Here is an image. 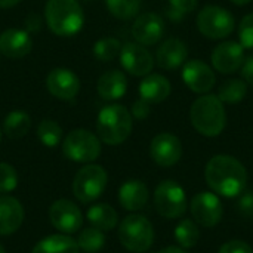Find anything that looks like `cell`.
Listing matches in <instances>:
<instances>
[{"label":"cell","mask_w":253,"mask_h":253,"mask_svg":"<svg viewBox=\"0 0 253 253\" xmlns=\"http://www.w3.org/2000/svg\"><path fill=\"white\" fill-rule=\"evenodd\" d=\"M205 179L216 196L231 199L243 193L248 182V172L236 157L218 154L208 162Z\"/></svg>","instance_id":"obj_1"},{"label":"cell","mask_w":253,"mask_h":253,"mask_svg":"<svg viewBox=\"0 0 253 253\" xmlns=\"http://www.w3.org/2000/svg\"><path fill=\"white\" fill-rule=\"evenodd\" d=\"M193 127L203 136L213 138L222 133L227 125V113L216 95H202L190 110Z\"/></svg>","instance_id":"obj_2"},{"label":"cell","mask_w":253,"mask_h":253,"mask_svg":"<svg viewBox=\"0 0 253 253\" xmlns=\"http://www.w3.org/2000/svg\"><path fill=\"white\" fill-rule=\"evenodd\" d=\"M44 19L53 34L71 37L83 28L84 13L79 0H47Z\"/></svg>","instance_id":"obj_3"},{"label":"cell","mask_w":253,"mask_h":253,"mask_svg":"<svg viewBox=\"0 0 253 253\" xmlns=\"http://www.w3.org/2000/svg\"><path fill=\"white\" fill-rule=\"evenodd\" d=\"M132 114L120 104H110L98 113L96 135L107 145H120L132 133Z\"/></svg>","instance_id":"obj_4"},{"label":"cell","mask_w":253,"mask_h":253,"mask_svg":"<svg viewBox=\"0 0 253 253\" xmlns=\"http://www.w3.org/2000/svg\"><path fill=\"white\" fill-rule=\"evenodd\" d=\"M119 240L133 253L147 252L154 242V228L142 215H129L119 225Z\"/></svg>","instance_id":"obj_5"},{"label":"cell","mask_w":253,"mask_h":253,"mask_svg":"<svg viewBox=\"0 0 253 253\" xmlns=\"http://www.w3.org/2000/svg\"><path fill=\"white\" fill-rule=\"evenodd\" d=\"M107 184H108L107 170L99 165L87 163L74 176L73 194L80 203L89 205L102 196V193L107 188Z\"/></svg>","instance_id":"obj_6"},{"label":"cell","mask_w":253,"mask_h":253,"mask_svg":"<svg viewBox=\"0 0 253 253\" xmlns=\"http://www.w3.org/2000/svg\"><path fill=\"white\" fill-rule=\"evenodd\" d=\"M101 150V139L87 129L71 130L62 142L64 156L76 163L87 165L95 162L99 157Z\"/></svg>","instance_id":"obj_7"},{"label":"cell","mask_w":253,"mask_h":253,"mask_svg":"<svg viewBox=\"0 0 253 253\" xmlns=\"http://www.w3.org/2000/svg\"><path fill=\"white\" fill-rule=\"evenodd\" d=\"M154 208L166 219H179L187 212V196L184 188L172 179L162 181L154 191Z\"/></svg>","instance_id":"obj_8"},{"label":"cell","mask_w":253,"mask_h":253,"mask_svg":"<svg viewBox=\"0 0 253 253\" xmlns=\"http://www.w3.org/2000/svg\"><path fill=\"white\" fill-rule=\"evenodd\" d=\"M234 16L230 10L221 6L209 4L205 6L197 15L199 31L212 40L228 37L234 30Z\"/></svg>","instance_id":"obj_9"},{"label":"cell","mask_w":253,"mask_h":253,"mask_svg":"<svg viewBox=\"0 0 253 253\" xmlns=\"http://www.w3.org/2000/svg\"><path fill=\"white\" fill-rule=\"evenodd\" d=\"M190 211L194 222L205 228H212L218 225L224 215V208L219 197L215 193L209 191L196 194L191 199Z\"/></svg>","instance_id":"obj_10"},{"label":"cell","mask_w":253,"mask_h":253,"mask_svg":"<svg viewBox=\"0 0 253 253\" xmlns=\"http://www.w3.org/2000/svg\"><path fill=\"white\" fill-rule=\"evenodd\" d=\"M49 221L61 234H74L83 225V215L76 203L68 199H59L49 208Z\"/></svg>","instance_id":"obj_11"},{"label":"cell","mask_w":253,"mask_h":253,"mask_svg":"<svg viewBox=\"0 0 253 253\" xmlns=\"http://www.w3.org/2000/svg\"><path fill=\"white\" fill-rule=\"evenodd\" d=\"M150 156L156 165L162 168H172L182 157V144L173 133H159L150 144Z\"/></svg>","instance_id":"obj_12"},{"label":"cell","mask_w":253,"mask_h":253,"mask_svg":"<svg viewBox=\"0 0 253 253\" xmlns=\"http://www.w3.org/2000/svg\"><path fill=\"white\" fill-rule=\"evenodd\" d=\"M46 89L61 101H71L80 90V79L74 71L58 67L46 76Z\"/></svg>","instance_id":"obj_13"},{"label":"cell","mask_w":253,"mask_h":253,"mask_svg":"<svg viewBox=\"0 0 253 253\" xmlns=\"http://www.w3.org/2000/svg\"><path fill=\"white\" fill-rule=\"evenodd\" d=\"M119 56L122 67L129 74L136 77H145L154 67L153 55L139 43H126L125 46H122Z\"/></svg>","instance_id":"obj_14"},{"label":"cell","mask_w":253,"mask_h":253,"mask_svg":"<svg viewBox=\"0 0 253 253\" xmlns=\"http://www.w3.org/2000/svg\"><path fill=\"white\" fill-rule=\"evenodd\" d=\"M245 59V47L234 40L219 43L212 52V65L222 74L239 71Z\"/></svg>","instance_id":"obj_15"},{"label":"cell","mask_w":253,"mask_h":253,"mask_svg":"<svg viewBox=\"0 0 253 253\" xmlns=\"http://www.w3.org/2000/svg\"><path fill=\"white\" fill-rule=\"evenodd\" d=\"M184 83L196 93H208L216 83L213 70L200 59H190L182 67Z\"/></svg>","instance_id":"obj_16"},{"label":"cell","mask_w":253,"mask_h":253,"mask_svg":"<svg viewBox=\"0 0 253 253\" xmlns=\"http://www.w3.org/2000/svg\"><path fill=\"white\" fill-rule=\"evenodd\" d=\"M165 34V22L160 15L154 12H147L138 15L132 24V36L136 43L142 46L156 44Z\"/></svg>","instance_id":"obj_17"},{"label":"cell","mask_w":253,"mask_h":253,"mask_svg":"<svg viewBox=\"0 0 253 253\" xmlns=\"http://www.w3.org/2000/svg\"><path fill=\"white\" fill-rule=\"evenodd\" d=\"M33 49V39L27 30L9 28L0 34V53L10 59L27 56Z\"/></svg>","instance_id":"obj_18"},{"label":"cell","mask_w":253,"mask_h":253,"mask_svg":"<svg viewBox=\"0 0 253 253\" xmlns=\"http://www.w3.org/2000/svg\"><path fill=\"white\" fill-rule=\"evenodd\" d=\"M24 208L18 199L7 194L0 196V236L16 233L24 222Z\"/></svg>","instance_id":"obj_19"},{"label":"cell","mask_w":253,"mask_h":253,"mask_svg":"<svg viewBox=\"0 0 253 253\" xmlns=\"http://www.w3.org/2000/svg\"><path fill=\"white\" fill-rule=\"evenodd\" d=\"M188 49L179 39L165 40L156 52V62L163 70H176L187 62Z\"/></svg>","instance_id":"obj_20"},{"label":"cell","mask_w":253,"mask_h":253,"mask_svg":"<svg viewBox=\"0 0 253 253\" xmlns=\"http://www.w3.org/2000/svg\"><path fill=\"white\" fill-rule=\"evenodd\" d=\"M148 188L142 181L138 179H130L122 184L119 188V202L123 209L136 212L145 208L148 202Z\"/></svg>","instance_id":"obj_21"},{"label":"cell","mask_w":253,"mask_h":253,"mask_svg":"<svg viewBox=\"0 0 253 253\" xmlns=\"http://www.w3.org/2000/svg\"><path fill=\"white\" fill-rule=\"evenodd\" d=\"M96 89L102 99L117 101L123 98L127 90V79L120 70H108L98 79Z\"/></svg>","instance_id":"obj_22"},{"label":"cell","mask_w":253,"mask_h":253,"mask_svg":"<svg viewBox=\"0 0 253 253\" xmlns=\"http://www.w3.org/2000/svg\"><path fill=\"white\" fill-rule=\"evenodd\" d=\"M170 82L162 74H147L139 83L141 99L147 101L148 104L163 102L170 95Z\"/></svg>","instance_id":"obj_23"},{"label":"cell","mask_w":253,"mask_h":253,"mask_svg":"<svg viewBox=\"0 0 253 253\" xmlns=\"http://www.w3.org/2000/svg\"><path fill=\"white\" fill-rule=\"evenodd\" d=\"M31 253H80L77 242L68 234H53L42 239Z\"/></svg>","instance_id":"obj_24"},{"label":"cell","mask_w":253,"mask_h":253,"mask_svg":"<svg viewBox=\"0 0 253 253\" xmlns=\"http://www.w3.org/2000/svg\"><path fill=\"white\" fill-rule=\"evenodd\" d=\"M86 218L93 228H98L104 233L114 230L119 222V215L116 209L107 203H98L89 208Z\"/></svg>","instance_id":"obj_25"},{"label":"cell","mask_w":253,"mask_h":253,"mask_svg":"<svg viewBox=\"0 0 253 253\" xmlns=\"http://www.w3.org/2000/svg\"><path fill=\"white\" fill-rule=\"evenodd\" d=\"M31 127V117L22 110L10 111L3 120V132L10 139L24 138Z\"/></svg>","instance_id":"obj_26"},{"label":"cell","mask_w":253,"mask_h":253,"mask_svg":"<svg viewBox=\"0 0 253 253\" xmlns=\"http://www.w3.org/2000/svg\"><path fill=\"white\" fill-rule=\"evenodd\" d=\"M248 93V83L240 79L225 80L216 93V96L222 101V104H239L245 99Z\"/></svg>","instance_id":"obj_27"},{"label":"cell","mask_w":253,"mask_h":253,"mask_svg":"<svg viewBox=\"0 0 253 253\" xmlns=\"http://www.w3.org/2000/svg\"><path fill=\"white\" fill-rule=\"evenodd\" d=\"M142 0H105L108 12L122 21H129L139 13Z\"/></svg>","instance_id":"obj_28"},{"label":"cell","mask_w":253,"mask_h":253,"mask_svg":"<svg viewBox=\"0 0 253 253\" xmlns=\"http://www.w3.org/2000/svg\"><path fill=\"white\" fill-rule=\"evenodd\" d=\"M37 138L44 147L53 148L59 145L62 139V129L58 122L52 119H43L37 126Z\"/></svg>","instance_id":"obj_29"},{"label":"cell","mask_w":253,"mask_h":253,"mask_svg":"<svg viewBox=\"0 0 253 253\" xmlns=\"http://www.w3.org/2000/svg\"><path fill=\"white\" fill-rule=\"evenodd\" d=\"M76 242L80 251H84L86 253H96L105 245V234L104 231L90 227V228H84L83 231H80Z\"/></svg>","instance_id":"obj_30"},{"label":"cell","mask_w":253,"mask_h":253,"mask_svg":"<svg viewBox=\"0 0 253 253\" xmlns=\"http://www.w3.org/2000/svg\"><path fill=\"white\" fill-rule=\"evenodd\" d=\"M200 231L193 219H182L175 228V239L182 249H191L197 245Z\"/></svg>","instance_id":"obj_31"},{"label":"cell","mask_w":253,"mask_h":253,"mask_svg":"<svg viewBox=\"0 0 253 253\" xmlns=\"http://www.w3.org/2000/svg\"><path fill=\"white\" fill-rule=\"evenodd\" d=\"M120 50H122V43H120V40H117L114 37L99 39L93 44V49H92L93 55L102 62L113 61L114 58H117L120 55Z\"/></svg>","instance_id":"obj_32"},{"label":"cell","mask_w":253,"mask_h":253,"mask_svg":"<svg viewBox=\"0 0 253 253\" xmlns=\"http://www.w3.org/2000/svg\"><path fill=\"white\" fill-rule=\"evenodd\" d=\"M197 7V0H169L166 15L172 21H181Z\"/></svg>","instance_id":"obj_33"},{"label":"cell","mask_w":253,"mask_h":253,"mask_svg":"<svg viewBox=\"0 0 253 253\" xmlns=\"http://www.w3.org/2000/svg\"><path fill=\"white\" fill-rule=\"evenodd\" d=\"M18 185V173L15 168L6 162H0V193L7 194Z\"/></svg>","instance_id":"obj_34"},{"label":"cell","mask_w":253,"mask_h":253,"mask_svg":"<svg viewBox=\"0 0 253 253\" xmlns=\"http://www.w3.org/2000/svg\"><path fill=\"white\" fill-rule=\"evenodd\" d=\"M239 43L246 47L253 50V12L248 13L246 16H243V19L240 21L239 25Z\"/></svg>","instance_id":"obj_35"},{"label":"cell","mask_w":253,"mask_h":253,"mask_svg":"<svg viewBox=\"0 0 253 253\" xmlns=\"http://www.w3.org/2000/svg\"><path fill=\"white\" fill-rule=\"evenodd\" d=\"M218 253H253V251L243 240H230L221 246Z\"/></svg>","instance_id":"obj_36"},{"label":"cell","mask_w":253,"mask_h":253,"mask_svg":"<svg viewBox=\"0 0 253 253\" xmlns=\"http://www.w3.org/2000/svg\"><path fill=\"white\" fill-rule=\"evenodd\" d=\"M237 209L242 215L251 216L253 215V193L252 191H246L242 193L239 200H237Z\"/></svg>","instance_id":"obj_37"},{"label":"cell","mask_w":253,"mask_h":253,"mask_svg":"<svg viewBox=\"0 0 253 253\" xmlns=\"http://www.w3.org/2000/svg\"><path fill=\"white\" fill-rule=\"evenodd\" d=\"M150 105H151V104H148L147 101H144V99L139 98V99L135 101L133 105H132V111H130L132 117L136 119V120H145V119L150 116V111H151Z\"/></svg>","instance_id":"obj_38"},{"label":"cell","mask_w":253,"mask_h":253,"mask_svg":"<svg viewBox=\"0 0 253 253\" xmlns=\"http://www.w3.org/2000/svg\"><path fill=\"white\" fill-rule=\"evenodd\" d=\"M242 76L246 83L253 86V53L245 59V62L242 65Z\"/></svg>","instance_id":"obj_39"},{"label":"cell","mask_w":253,"mask_h":253,"mask_svg":"<svg viewBox=\"0 0 253 253\" xmlns=\"http://www.w3.org/2000/svg\"><path fill=\"white\" fill-rule=\"evenodd\" d=\"M40 25H42V19L37 13H30L27 18H25V30L31 34L34 31H39L40 30Z\"/></svg>","instance_id":"obj_40"},{"label":"cell","mask_w":253,"mask_h":253,"mask_svg":"<svg viewBox=\"0 0 253 253\" xmlns=\"http://www.w3.org/2000/svg\"><path fill=\"white\" fill-rule=\"evenodd\" d=\"M157 253H187L182 248H176V246H168L162 251H159Z\"/></svg>","instance_id":"obj_41"},{"label":"cell","mask_w":253,"mask_h":253,"mask_svg":"<svg viewBox=\"0 0 253 253\" xmlns=\"http://www.w3.org/2000/svg\"><path fill=\"white\" fill-rule=\"evenodd\" d=\"M21 0H0V7L1 9H9V7H13L19 3Z\"/></svg>","instance_id":"obj_42"},{"label":"cell","mask_w":253,"mask_h":253,"mask_svg":"<svg viewBox=\"0 0 253 253\" xmlns=\"http://www.w3.org/2000/svg\"><path fill=\"white\" fill-rule=\"evenodd\" d=\"M231 1L237 6H245V4H249L252 0H231Z\"/></svg>","instance_id":"obj_43"},{"label":"cell","mask_w":253,"mask_h":253,"mask_svg":"<svg viewBox=\"0 0 253 253\" xmlns=\"http://www.w3.org/2000/svg\"><path fill=\"white\" fill-rule=\"evenodd\" d=\"M0 253H6V251H4V248L1 246V243H0Z\"/></svg>","instance_id":"obj_44"},{"label":"cell","mask_w":253,"mask_h":253,"mask_svg":"<svg viewBox=\"0 0 253 253\" xmlns=\"http://www.w3.org/2000/svg\"><path fill=\"white\" fill-rule=\"evenodd\" d=\"M0 141H1V130H0Z\"/></svg>","instance_id":"obj_45"},{"label":"cell","mask_w":253,"mask_h":253,"mask_svg":"<svg viewBox=\"0 0 253 253\" xmlns=\"http://www.w3.org/2000/svg\"><path fill=\"white\" fill-rule=\"evenodd\" d=\"M83 1H87V0H83Z\"/></svg>","instance_id":"obj_46"}]
</instances>
